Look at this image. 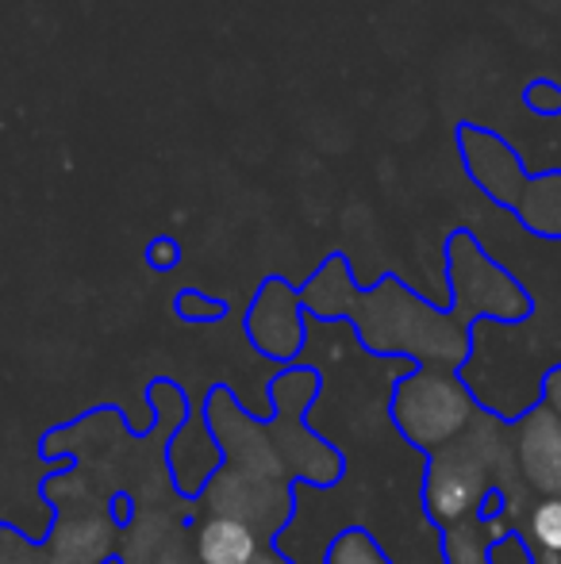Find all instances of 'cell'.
I'll return each mask as SVG.
<instances>
[{
	"mask_svg": "<svg viewBox=\"0 0 561 564\" xmlns=\"http://www.w3.org/2000/svg\"><path fill=\"white\" fill-rule=\"evenodd\" d=\"M346 319L358 327V338L374 354H412L442 365H462L473 338L470 327H462L450 312L431 307L397 273H385L366 292L358 289Z\"/></svg>",
	"mask_w": 561,
	"mask_h": 564,
	"instance_id": "1",
	"label": "cell"
},
{
	"mask_svg": "<svg viewBox=\"0 0 561 564\" xmlns=\"http://www.w3.org/2000/svg\"><path fill=\"white\" fill-rule=\"evenodd\" d=\"M446 281H450V315L473 330L477 319L524 323L535 312L527 289L485 253L477 235L457 227L446 238Z\"/></svg>",
	"mask_w": 561,
	"mask_h": 564,
	"instance_id": "2",
	"label": "cell"
},
{
	"mask_svg": "<svg viewBox=\"0 0 561 564\" xmlns=\"http://www.w3.org/2000/svg\"><path fill=\"white\" fill-rule=\"evenodd\" d=\"M454 147L473 185H477L496 208L516 212L519 196H524V188H527V177H531L524 158L516 154V147H511L504 134H496L493 127H481V123H473V119H462V123L454 127Z\"/></svg>",
	"mask_w": 561,
	"mask_h": 564,
	"instance_id": "3",
	"label": "cell"
},
{
	"mask_svg": "<svg viewBox=\"0 0 561 564\" xmlns=\"http://www.w3.org/2000/svg\"><path fill=\"white\" fill-rule=\"evenodd\" d=\"M247 338L255 349L273 361H292L304 349V304L300 289H292L284 276H266L255 292L247 312Z\"/></svg>",
	"mask_w": 561,
	"mask_h": 564,
	"instance_id": "4",
	"label": "cell"
},
{
	"mask_svg": "<svg viewBox=\"0 0 561 564\" xmlns=\"http://www.w3.org/2000/svg\"><path fill=\"white\" fill-rule=\"evenodd\" d=\"M519 438H524L519 446H524L527 480L542 491V499H561V426L542 403L527 415Z\"/></svg>",
	"mask_w": 561,
	"mask_h": 564,
	"instance_id": "5",
	"label": "cell"
},
{
	"mask_svg": "<svg viewBox=\"0 0 561 564\" xmlns=\"http://www.w3.org/2000/svg\"><path fill=\"white\" fill-rule=\"evenodd\" d=\"M358 296V284H354V269L346 253H327L320 261L308 284L300 289V304H304V315L312 319H346L350 312V300Z\"/></svg>",
	"mask_w": 561,
	"mask_h": 564,
	"instance_id": "6",
	"label": "cell"
},
{
	"mask_svg": "<svg viewBox=\"0 0 561 564\" xmlns=\"http://www.w3.org/2000/svg\"><path fill=\"white\" fill-rule=\"evenodd\" d=\"M511 216L524 224V230H531L535 238L561 242V170L531 173Z\"/></svg>",
	"mask_w": 561,
	"mask_h": 564,
	"instance_id": "7",
	"label": "cell"
},
{
	"mask_svg": "<svg viewBox=\"0 0 561 564\" xmlns=\"http://www.w3.org/2000/svg\"><path fill=\"white\" fill-rule=\"evenodd\" d=\"M531 564H561V499H539L516 527Z\"/></svg>",
	"mask_w": 561,
	"mask_h": 564,
	"instance_id": "8",
	"label": "cell"
},
{
	"mask_svg": "<svg viewBox=\"0 0 561 564\" xmlns=\"http://www.w3.org/2000/svg\"><path fill=\"white\" fill-rule=\"evenodd\" d=\"M201 561L204 564H250L255 561V534L247 522L212 519L201 530Z\"/></svg>",
	"mask_w": 561,
	"mask_h": 564,
	"instance_id": "9",
	"label": "cell"
},
{
	"mask_svg": "<svg viewBox=\"0 0 561 564\" xmlns=\"http://www.w3.org/2000/svg\"><path fill=\"white\" fill-rule=\"evenodd\" d=\"M323 564H392V561H389V553L374 542L369 530L350 527L331 538L327 553H323Z\"/></svg>",
	"mask_w": 561,
	"mask_h": 564,
	"instance_id": "10",
	"label": "cell"
},
{
	"mask_svg": "<svg viewBox=\"0 0 561 564\" xmlns=\"http://www.w3.org/2000/svg\"><path fill=\"white\" fill-rule=\"evenodd\" d=\"M173 312L185 323H219V319H227L231 307H227V300H216L201 289H181L177 300H173Z\"/></svg>",
	"mask_w": 561,
	"mask_h": 564,
	"instance_id": "11",
	"label": "cell"
},
{
	"mask_svg": "<svg viewBox=\"0 0 561 564\" xmlns=\"http://www.w3.org/2000/svg\"><path fill=\"white\" fill-rule=\"evenodd\" d=\"M524 105L539 119L561 116V85L554 77H531V82L524 85Z\"/></svg>",
	"mask_w": 561,
	"mask_h": 564,
	"instance_id": "12",
	"label": "cell"
},
{
	"mask_svg": "<svg viewBox=\"0 0 561 564\" xmlns=\"http://www.w3.org/2000/svg\"><path fill=\"white\" fill-rule=\"evenodd\" d=\"M147 265L154 269V273H170V269L181 265V242L170 235H158L147 242Z\"/></svg>",
	"mask_w": 561,
	"mask_h": 564,
	"instance_id": "13",
	"label": "cell"
},
{
	"mask_svg": "<svg viewBox=\"0 0 561 564\" xmlns=\"http://www.w3.org/2000/svg\"><path fill=\"white\" fill-rule=\"evenodd\" d=\"M542 408L554 415V423L561 426V365L547 372V380H542Z\"/></svg>",
	"mask_w": 561,
	"mask_h": 564,
	"instance_id": "14",
	"label": "cell"
}]
</instances>
